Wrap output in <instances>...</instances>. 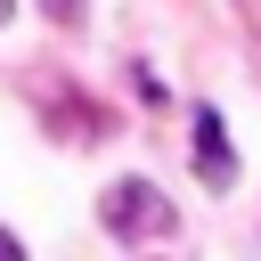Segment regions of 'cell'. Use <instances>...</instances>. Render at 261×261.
Wrapping results in <instances>:
<instances>
[{
    "mask_svg": "<svg viewBox=\"0 0 261 261\" xmlns=\"http://www.w3.org/2000/svg\"><path fill=\"white\" fill-rule=\"evenodd\" d=\"M98 220H106V237H122V245H139V237H171V204H163L155 179H114V188L98 196Z\"/></svg>",
    "mask_w": 261,
    "mask_h": 261,
    "instance_id": "6da1fadb",
    "label": "cell"
},
{
    "mask_svg": "<svg viewBox=\"0 0 261 261\" xmlns=\"http://www.w3.org/2000/svg\"><path fill=\"white\" fill-rule=\"evenodd\" d=\"M196 179L204 188H228L237 179V139L220 122V106H196Z\"/></svg>",
    "mask_w": 261,
    "mask_h": 261,
    "instance_id": "7a4b0ae2",
    "label": "cell"
},
{
    "mask_svg": "<svg viewBox=\"0 0 261 261\" xmlns=\"http://www.w3.org/2000/svg\"><path fill=\"white\" fill-rule=\"evenodd\" d=\"M49 122H57V139H114V114L90 106V98H57Z\"/></svg>",
    "mask_w": 261,
    "mask_h": 261,
    "instance_id": "3957f363",
    "label": "cell"
},
{
    "mask_svg": "<svg viewBox=\"0 0 261 261\" xmlns=\"http://www.w3.org/2000/svg\"><path fill=\"white\" fill-rule=\"evenodd\" d=\"M41 8H49L57 24H82V0H41Z\"/></svg>",
    "mask_w": 261,
    "mask_h": 261,
    "instance_id": "277c9868",
    "label": "cell"
},
{
    "mask_svg": "<svg viewBox=\"0 0 261 261\" xmlns=\"http://www.w3.org/2000/svg\"><path fill=\"white\" fill-rule=\"evenodd\" d=\"M0 261H24V245H16V237H8V228H0Z\"/></svg>",
    "mask_w": 261,
    "mask_h": 261,
    "instance_id": "5b68a950",
    "label": "cell"
},
{
    "mask_svg": "<svg viewBox=\"0 0 261 261\" xmlns=\"http://www.w3.org/2000/svg\"><path fill=\"white\" fill-rule=\"evenodd\" d=\"M8 16H16V0H0V24H8Z\"/></svg>",
    "mask_w": 261,
    "mask_h": 261,
    "instance_id": "8992f818",
    "label": "cell"
}]
</instances>
